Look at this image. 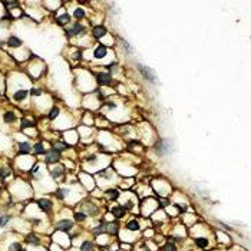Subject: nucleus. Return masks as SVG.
<instances>
[{
    "label": "nucleus",
    "instance_id": "nucleus-17",
    "mask_svg": "<svg viewBox=\"0 0 251 251\" xmlns=\"http://www.w3.org/2000/svg\"><path fill=\"white\" fill-rule=\"evenodd\" d=\"M19 151H20L22 154H29L32 151V146L29 142H22L19 144Z\"/></svg>",
    "mask_w": 251,
    "mask_h": 251
},
{
    "label": "nucleus",
    "instance_id": "nucleus-8",
    "mask_svg": "<svg viewBox=\"0 0 251 251\" xmlns=\"http://www.w3.org/2000/svg\"><path fill=\"white\" fill-rule=\"evenodd\" d=\"M112 214L116 218H123L125 217V214H126V210L122 207V205H115V207L112 208Z\"/></svg>",
    "mask_w": 251,
    "mask_h": 251
},
{
    "label": "nucleus",
    "instance_id": "nucleus-7",
    "mask_svg": "<svg viewBox=\"0 0 251 251\" xmlns=\"http://www.w3.org/2000/svg\"><path fill=\"white\" fill-rule=\"evenodd\" d=\"M106 53H108V49H106L105 44H99L98 48L93 50V56L96 59H103L106 56Z\"/></svg>",
    "mask_w": 251,
    "mask_h": 251
},
{
    "label": "nucleus",
    "instance_id": "nucleus-12",
    "mask_svg": "<svg viewBox=\"0 0 251 251\" xmlns=\"http://www.w3.org/2000/svg\"><path fill=\"white\" fill-rule=\"evenodd\" d=\"M38 205H39V208H40L42 211H49L52 208V202L49 200H39L38 201Z\"/></svg>",
    "mask_w": 251,
    "mask_h": 251
},
{
    "label": "nucleus",
    "instance_id": "nucleus-28",
    "mask_svg": "<svg viewBox=\"0 0 251 251\" xmlns=\"http://www.w3.org/2000/svg\"><path fill=\"white\" fill-rule=\"evenodd\" d=\"M9 221H10V215H3V217H0V227H4Z\"/></svg>",
    "mask_w": 251,
    "mask_h": 251
},
{
    "label": "nucleus",
    "instance_id": "nucleus-10",
    "mask_svg": "<svg viewBox=\"0 0 251 251\" xmlns=\"http://www.w3.org/2000/svg\"><path fill=\"white\" fill-rule=\"evenodd\" d=\"M125 228H126L128 231H139L141 225H139L138 220H131V221H128V222H126Z\"/></svg>",
    "mask_w": 251,
    "mask_h": 251
},
{
    "label": "nucleus",
    "instance_id": "nucleus-16",
    "mask_svg": "<svg viewBox=\"0 0 251 251\" xmlns=\"http://www.w3.org/2000/svg\"><path fill=\"white\" fill-rule=\"evenodd\" d=\"M7 44H9L10 48H19L22 44V40L19 38H16V36H10L9 40H7Z\"/></svg>",
    "mask_w": 251,
    "mask_h": 251
},
{
    "label": "nucleus",
    "instance_id": "nucleus-25",
    "mask_svg": "<svg viewBox=\"0 0 251 251\" xmlns=\"http://www.w3.org/2000/svg\"><path fill=\"white\" fill-rule=\"evenodd\" d=\"M75 220L76 221H85L86 220V214L82 212V211H81V212L78 211V212H75Z\"/></svg>",
    "mask_w": 251,
    "mask_h": 251
},
{
    "label": "nucleus",
    "instance_id": "nucleus-26",
    "mask_svg": "<svg viewBox=\"0 0 251 251\" xmlns=\"http://www.w3.org/2000/svg\"><path fill=\"white\" fill-rule=\"evenodd\" d=\"M73 16H75L76 19H83V17H85V10H83V9H76Z\"/></svg>",
    "mask_w": 251,
    "mask_h": 251
},
{
    "label": "nucleus",
    "instance_id": "nucleus-34",
    "mask_svg": "<svg viewBox=\"0 0 251 251\" xmlns=\"http://www.w3.org/2000/svg\"><path fill=\"white\" fill-rule=\"evenodd\" d=\"M19 251H26V250H24V248H22V250H19Z\"/></svg>",
    "mask_w": 251,
    "mask_h": 251
},
{
    "label": "nucleus",
    "instance_id": "nucleus-33",
    "mask_svg": "<svg viewBox=\"0 0 251 251\" xmlns=\"http://www.w3.org/2000/svg\"><path fill=\"white\" fill-rule=\"evenodd\" d=\"M40 89H32V95H40Z\"/></svg>",
    "mask_w": 251,
    "mask_h": 251
},
{
    "label": "nucleus",
    "instance_id": "nucleus-14",
    "mask_svg": "<svg viewBox=\"0 0 251 251\" xmlns=\"http://www.w3.org/2000/svg\"><path fill=\"white\" fill-rule=\"evenodd\" d=\"M81 251H95V245H93V243L89 240L83 241L81 245Z\"/></svg>",
    "mask_w": 251,
    "mask_h": 251
},
{
    "label": "nucleus",
    "instance_id": "nucleus-13",
    "mask_svg": "<svg viewBox=\"0 0 251 251\" xmlns=\"http://www.w3.org/2000/svg\"><path fill=\"white\" fill-rule=\"evenodd\" d=\"M27 89H19V91H16L14 92V95H13V98L16 99V101H23L24 98L27 96Z\"/></svg>",
    "mask_w": 251,
    "mask_h": 251
},
{
    "label": "nucleus",
    "instance_id": "nucleus-18",
    "mask_svg": "<svg viewBox=\"0 0 251 251\" xmlns=\"http://www.w3.org/2000/svg\"><path fill=\"white\" fill-rule=\"evenodd\" d=\"M106 195L109 197V200H118L119 198V191L115 190V188H112V190H108L106 191Z\"/></svg>",
    "mask_w": 251,
    "mask_h": 251
},
{
    "label": "nucleus",
    "instance_id": "nucleus-23",
    "mask_svg": "<svg viewBox=\"0 0 251 251\" xmlns=\"http://www.w3.org/2000/svg\"><path fill=\"white\" fill-rule=\"evenodd\" d=\"M164 251H176V247L172 241H168L165 245H164Z\"/></svg>",
    "mask_w": 251,
    "mask_h": 251
},
{
    "label": "nucleus",
    "instance_id": "nucleus-30",
    "mask_svg": "<svg viewBox=\"0 0 251 251\" xmlns=\"http://www.w3.org/2000/svg\"><path fill=\"white\" fill-rule=\"evenodd\" d=\"M66 148H68V145H65V144H60V142L56 144V151H58V152H59V151L66 149Z\"/></svg>",
    "mask_w": 251,
    "mask_h": 251
},
{
    "label": "nucleus",
    "instance_id": "nucleus-9",
    "mask_svg": "<svg viewBox=\"0 0 251 251\" xmlns=\"http://www.w3.org/2000/svg\"><path fill=\"white\" fill-rule=\"evenodd\" d=\"M106 231H108L111 235H115L118 234V231H119V224L118 222H115V221H112V222H108L106 224Z\"/></svg>",
    "mask_w": 251,
    "mask_h": 251
},
{
    "label": "nucleus",
    "instance_id": "nucleus-22",
    "mask_svg": "<svg viewBox=\"0 0 251 251\" xmlns=\"http://www.w3.org/2000/svg\"><path fill=\"white\" fill-rule=\"evenodd\" d=\"M71 22V16L69 14H62V16L58 17V23L59 24H66Z\"/></svg>",
    "mask_w": 251,
    "mask_h": 251
},
{
    "label": "nucleus",
    "instance_id": "nucleus-31",
    "mask_svg": "<svg viewBox=\"0 0 251 251\" xmlns=\"http://www.w3.org/2000/svg\"><path fill=\"white\" fill-rule=\"evenodd\" d=\"M4 6H7V7H16L17 6V2H4Z\"/></svg>",
    "mask_w": 251,
    "mask_h": 251
},
{
    "label": "nucleus",
    "instance_id": "nucleus-24",
    "mask_svg": "<svg viewBox=\"0 0 251 251\" xmlns=\"http://www.w3.org/2000/svg\"><path fill=\"white\" fill-rule=\"evenodd\" d=\"M58 115H59V108H53L50 111V113H49V119H50V121H53V119L58 118Z\"/></svg>",
    "mask_w": 251,
    "mask_h": 251
},
{
    "label": "nucleus",
    "instance_id": "nucleus-6",
    "mask_svg": "<svg viewBox=\"0 0 251 251\" xmlns=\"http://www.w3.org/2000/svg\"><path fill=\"white\" fill-rule=\"evenodd\" d=\"M106 33H108V30H106V27L103 26V24H101V26H95L93 29H92V34H93L96 39L103 38Z\"/></svg>",
    "mask_w": 251,
    "mask_h": 251
},
{
    "label": "nucleus",
    "instance_id": "nucleus-15",
    "mask_svg": "<svg viewBox=\"0 0 251 251\" xmlns=\"http://www.w3.org/2000/svg\"><path fill=\"white\" fill-rule=\"evenodd\" d=\"M62 175H63V168H62L60 165H56L53 170H52V176H53V180H59Z\"/></svg>",
    "mask_w": 251,
    "mask_h": 251
},
{
    "label": "nucleus",
    "instance_id": "nucleus-4",
    "mask_svg": "<svg viewBox=\"0 0 251 251\" xmlns=\"http://www.w3.org/2000/svg\"><path fill=\"white\" fill-rule=\"evenodd\" d=\"M56 228H58L59 231H65V233H68V231H71L72 228H73V222L69 220H62L59 221L58 224H56Z\"/></svg>",
    "mask_w": 251,
    "mask_h": 251
},
{
    "label": "nucleus",
    "instance_id": "nucleus-1",
    "mask_svg": "<svg viewBox=\"0 0 251 251\" xmlns=\"http://www.w3.org/2000/svg\"><path fill=\"white\" fill-rule=\"evenodd\" d=\"M96 81H98L99 85L108 86L112 83V76H111V73H108V72H101V73L96 75Z\"/></svg>",
    "mask_w": 251,
    "mask_h": 251
},
{
    "label": "nucleus",
    "instance_id": "nucleus-32",
    "mask_svg": "<svg viewBox=\"0 0 251 251\" xmlns=\"http://www.w3.org/2000/svg\"><path fill=\"white\" fill-rule=\"evenodd\" d=\"M0 175H2V176H3V178H4V176L10 175V171H9V170H2V172H0Z\"/></svg>",
    "mask_w": 251,
    "mask_h": 251
},
{
    "label": "nucleus",
    "instance_id": "nucleus-29",
    "mask_svg": "<svg viewBox=\"0 0 251 251\" xmlns=\"http://www.w3.org/2000/svg\"><path fill=\"white\" fill-rule=\"evenodd\" d=\"M19 250H22L20 243H13V244H10V247H9V251H19Z\"/></svg>",
    "mask_w": 251,
    "mask_h": 251
},
{
    "label": "nucleus",
    "instance_id": "nucleus-20",
    "mask_svg": "<svg viewBox=\"0 0 251 251\" xmlns=\"http://www.w3.org/2000/svg\"><path fill=\"white\" fill-rule=\"evenodd\" d=\"M34 154H38V155H43V154H46V149L43 148V144H36L34 145Z\"/></svg>",
    "mask_w": 251,
    "mask_h": 251
},
{
    "label": "nucleus",
    "instance_id": "nucleus-21",
    "mask_svg": "<svg viewBox=\"0 0 251 251\" xmlns=\"http://www.w3.org/2000/svg\"><path fill=\"white\" fill-rule=\"evenodd\" d=\"M3 119H4V122L6 123H12V122H14V113L13 112H6L4 113V116H3Z\"/></svg>",
    "mask_w": 251,
    "mask_h": 251
},
{
    "label": "nucleus",
    "instance_id": "nucleus-19",
    "mask_svg": "<svg viewBox=\"0 0 251 251\" xmlns=\"http://www.w3.org/2000/svg\"><path fill=\"white\" fill-rule=\"evenodd\" d=\"M27 243H30V244H36L38 245L39 243H40V240H39V237L36 234H30V235H27Z\"/></svg>",
    "mask_w": 251,
    "mask_h": 251
},
{
    "label": "nucleus",
    "instance_id": "nucleus-2",
    "mask_svg": "<svg viewBox=\"0 0 251 251\" xmlns=\"http://www.w3.org/2000/svg\"><path fill=\"white\" fill-rule=\"evenodd\" d=\"M138 69L141 71V73H142V75L146 78V81H151L152 83H156V76H155V73H154V72L151 71L149 68H146V66H142V65H139Z\"/></svg>",
    "mask_w": 251,
    "mask_h": 251
},
{
    "label": "nucleus",
    "instance_id": "nucleus-5",
    "mask_svg": "<svg viewBox=\"0 0 251 251\" xmlns=\"http://www.w3.org/2000/svg\"><path fill=\"white\" fill-rule=\"evenodd\" d=\"M81 32H83V26H82L81 23H73L66 33H68L69 38H72V36H78V34H81Z\"/></svg>",
    "mask_w": 251,
    "mask_h": 251
},
{
    "label": "nucleus",
    "instance_id": "nucleus-3",
    "mask_svg": "<svg viewBox=\"0 0 251 251\" xmlns=\"http://www.w3.org/2000/svg\"><path fill=\"white\" fill-rule=\"evenodd\" d=\"M59 158H60V155H59V152L56 149H50V151H48V152L44 154V161H46V164L58 162Z\"/></svg>",
    "mask_w": 251,
    "mask_h": 251
},
{
    "label": "nucleus",
    "instance_id": "nucleus-11",
    "mask_svg": "<svg viewBox=\"0 0 251 251\" xmlns=\"http://www.w3.org/2000/svg\"><path fill=\"white\" fill-rule=\"evenodd\" d=\"M194 243H195V245L200 248H205L208 247V244H210V241H208L207 237H197L195 240H194Z\"/></svg>",
    "mask_w": 251,
    "mask_h": 251
},
{
    "label": "nucleus",
    "instance_id": "nucleus-27",
    "mask_svg": "<svg viewBox=\"0 0 251 251\" xmlns=\"http://www.w3.org/2000/svg\"><path fill=\"white\" fill-rule=\"evenodd\" d=\"M30 126H34L33 121H27V119H23V121H22V128H23V129L30 128Z\"/></svg>",
    "mask_w": 251,
    "mask_h": 251
}]
</instances>
